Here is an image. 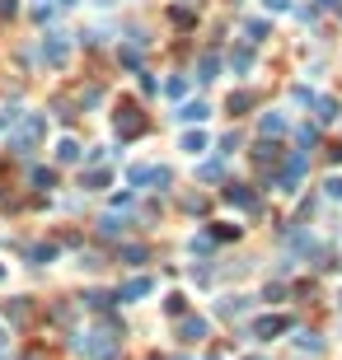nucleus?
<instances>
[{"instance_id": "obj_18", "label": "nucleus", "mask_w": 342, "mask_h": 360, "mask_svg": "<svg viewBox=\"0 0 342 360\" xmlns=\"http://www.w3.org/2000/svg\"><path fill=\"white\" fill-rule=\"evenodd\" d=\"M315 108H319V122H333L338 117V103L333 99H315Z\"/></svg>"}, {"instance_id": "obj_26", "label": "nucleus", "mask_w": 342, "mask_h": 360, "mask_svg": "<svg viewBox=\"0 0 342 360\" xmlns=\"http://www.w3.org/2000/svg\"><path fill=\"white\" fill-rule=\"evenodd\" d=\"M315 141H319V131H315V127H300V145H305V150H310Z\"/></svg>"}, {"instance_id": "obj_16", "label": "nucleus", "mask_w": 342, "mask_h": 360, "mask_svg": "<svg viewBox=\"0 0 342 360\" xmlns=\"http://www.w3.org/2000/svg\"><path fill=\"white\" fill-rule=\"evenodd\" d=\"M244 309H249V300H239V295L220 300V313H225V318H235V313H244Z\"/></svg>"}, {"instance_id": "obj_15", "label": "nucleus", "mask_w": 342, "mask_h": 360, "mask_svg": "<svg viewBox=\"0 0 342 360\" xmlns=\"http://www.w3.org/2000/svg\"><path fill=\"white\" fill-rule=\"evenodd\" d=\"M282 131H286V117L267 112V117H263V136H282Z\"/></svg>"}, {"instance_id": "obj_13", "label": "nucleus", "mask_w": 342, "mask_h": 360, "mask_svg": "<svg viewBox=\"0 0 342 360\" xmlns=\"http://www.w3.org/2000/svg\"><path fill=\"white\" fill-rule=\"evenodd\" d=\"M56 159H61V164H76V159H80V145H76V141H61V145H56Z\"/></svg>"}, {"instance_id": "obj_10", "label": "nucleus", "mask_w": 342, "mask_h": 360, "mask_svg": "<svg viewBox=\"0 0 342 360\" xmlns=\"http://www.w3.org/2000/svg\"><path fill=\"white\" fill-rule=\"evenodd\" d=\"M122 230H127V220H117V215H104L99 220V234H108V239H117Z\"/></svg>"}, {"instance_id": "obj_12", "label": "nucleus", "mask_w": 342, "mask_h": 360, "mask_svg": "<svg viewBox=\"0 0 342 360\" xmlns=\"http://www.w3.org/2000/svg\"><path fill=\"white\" fill-rule=\"evenodd\" d=\"M230 66H235L239 75H244V71H249V66H253V51H249V47H239V51H230Z\"/></svg>"}, {"instance_id": "obj_6", "label": "nucleus", "mask_w": 342, "mask_h": 360, "mask_svg": "<svg viewBox=\"0 0 342 360\" xmlns=\"http://www.w3.org/2000/svg\"><path fill=\"white\" fill-rule=\"evenodd\" d=\"M141 295H150V276H136V281H127L117 290V300H141Z\"/></svg>"}, {"instance_id": "obj_23", "label": "nucleus", "mask_w": 342, "mask_h": 360, "mask_svg": "<svg viewBox=\"0 0 342 360\" xmlns=\"http://www.w3.org/2000/svg\"><path fill=\"white\" fill-rule=\"evenodd\" d=\"M28 178H33V187H52V182H56V173H52V169H33Z\"/></svg>"}, {"instance_id": "obj_9", "label": "nucleus", "mask_w": 342, "mask_h": 360, "mask_svg": "<svg viewBox=\"0 0 342 360\" xmlns=\"http://www.w3.org/2000/svg\"><path fill=\"white\" fill-rule=\"evenodd\" d=\"M207 103H183V112H179V122H207Z\"/></svg>"}, {"instance_id": "obj_21", "label": "nucleus", "mask_w": 342, "mask_h": 360, "mask_svg": "<svg viewBox=\"0 0 342 360\" xmlns=\"http://www.w3.org/2000/svg\"><path fill=\"white\" fill-rule=\"evenodd\" d=\"M253 159H258V164H277V159H282V150H277V145H258V150H253Z\"/></svg>"}, {"instance_id": "obj_29", "label": "nucleus", "mask_w": 342, "mask_h": 360, "mask_svg": "<svg viewBox=\"0 0 342 360\" xmlns=\"http://www.w3.org/2000/svg\"><path fill=\"white\" fill-rule=\"evenodd\" d=\"M319 5H338V0H319Z\"/></svg>"}, {"instance_id": "obj_25", "label": "nucleus", "mask_w": 342, "mask_h": 360, "mask_svg": "<svg viewBox=\"0 0 342 360\" xmlns=\"http://www.w3.org/2000/svg\"><path fill=\"white\" fill-rule=\"evenodd\" d=\"M300 351H323V341H319L315 333H305V337H300Z\"/></svg>"}, {"instance_id": "obj_4", "label": "nucleus", "mask_w": 342, "mask_h": 360, "mask_svg": "<svg viewBox=\"0 0 342 360\" xmlns=\"http://www.w3.org/2000/svg\"><path fill=\"white\" fill-rule=\"evenodd\" d=\"M225 202L239 206V211H258V197H253L244 182H230V187H225Z\"/></svg>"}, {"instance_id": "obj_11", "label": "nucleus", "mask_w": 342, "mask_h": 360, "mask_svg": "<svg viewBox=\"0 0 342 360\" xmlns=\"http://www.w3.org/2000/svg\"><path fill=\"white\" fill-rule=\"evenodd\" d=\"M197 80H202V84H211V80H216V51H207V56H202V66H197Z\"/></svg>"}, {"instance_id": "obj_7", "label": "nucleus", "mask_w": 342, "mask_h": 360, "mask_svg": "<svg viewBox=\"0 0 342 360\" xmlns=\"http://www.w3.org/2000/svg\"><path fill=\"white\" fill-rule=\"evenodd\" d=\"M179 337H183V341H202V337H207V323H202V318H183V323H179Z\"/></svg>"}, {"instance_id": "obj_31", "label": "nucleus", "mask_w": 342, "mask_h": 360, "mask_svg": "<svg viewBox=\"0 0 342 360\" xmlns=\"http://www.w3.org/2000/svg\"><path fill=\"white\" fill-rule=\"evenodd\" d=\"M150 360H155V356H150Z\"/></svg>"}, {"instance_id": "obj_24", "label": "nucleus", "mask_w": 342, "mask_h": 360, "mask_svg": "<svg viewBox=\"0 0 342 360\" xmlns=\"http://www.w3.org/2000/svg\"><path fill=\"white\" fill-rule=\"evenodd\" d=\"M84 304H89V309H108V304H113V295H104V290H89V295H84Z\"/></svg>"}, {"instance_id": "obj_3", "label": "nucleus", "mask_w": 342, "mask_h": 360, "mask_svg": "<svg viewBox=\"0 0 342 360\" xmlns=\"http://www.w3.org/2000/svg\"><path fill=\"white\" fill-rule=\"evenodd\" d=\"M113 122H117V131H122V136H141V131H146V117H141V108H136V103H122Z\"/></svg>"}, {"instance_id": "obj_30", "label": "nucleus", "mask_w": 342, "mask_h": 360, "mask_svg": "<svg viewBox=\"0 0 342 360\" xmlns=\"http://www.w3.org/2000/svg\"><path fill=\"white\" fill-rule=\"evenodd\" d=\"M0 276H5V267H0Z\"/></svg>"}, {"instance_id": "obj_17", "label": "nucleus", "mask_w": 342, "mask_h": 360, "mask_svg": "<svg viewBox=\"0 0 342 360\" xmlns=\"http://www.w3.org/2000/svg\"><path fill=\"white\" fill-rule=\"evenodd\" d=\"M146 248H141V243H132V248H122V262H127V267H141V262H146Z\"/></svg>"}, {"instance_id": "obj_20", "label": "nucleus", "mask_w": 342, "mask_h": 360, "mask_svg": "<svg viewBox=\"0 0 342 360\" xmlns=\"http://www.w3.org/2000/svg\"><path fill=\"white\" fill-rule=\"evenodd\" d=\"M28 257H33V262H52V257H56V243H38V248H28Z\"/></svg>"}, {"instance_id": "obj_5", "label": "nucleus", "mask_w": 342, "mask_h": 360, "mask_svg": "<svg viewBox=\"0 0 342 360\" xmlns=\"http://www.w3.org/2000/svg\"><path fill=\"white\" fill-rule=\"evenodd\" d=\"M43 61H47V66H56V71H61V66H66V43H61V38H43Z\"/></svg>"}, {"instance_id": "obj_19", "label": "nucleus", "mask_w": 342, "mask_h": 360, "mask_svg": "<svg viewBox=\"0 0 342 360\" xmlns=\"http://www.w3.org/2000/svg\"><path fill=\"white\" fill-rule=\"evenodd\" d=\"M244 108H253V94H249V89L230 94V112H244Z\"/></svg>"}, {"instance_id": "obj_27", "label": "nucleus", "mask_w": 342, "mask_h": 360, "mask_svg": "<svg viewBox=\"0 0 342 360\" xmlns=\"http://www.w3.org/2000/svg\"><path fill=\"white\" fill-rule=\"evenodd\" d=\"M0 14L10 19V14H19V0H0Z\"/></svg>"}, {"instance_id": "obj_2", "label": "nucleus", "mask_w": 342, "mask_h": 360, "mask_svg": "<svg viewBox=\"0 0 342 360\" xmlns=\"http://www.w3.org/2000/svg\"><path fill=\"white\" fill-rule=\"evenodd\" d=\"M43 131H47V122H43L38 112H28V117H24V127H19V136H10V150H14V154L33 150V141H38Z\"/></svg>"}, {"instance_id": "obj_8", "label": "nucleus", "mask_w": 342, "mask_h": 360, "mask_svg": "<svg viewBox=\"0 0 342 360\" xmlns=\"http://www.w3.org/2000/svg\"><path fill=\"white\" fill-rule=\"evenodd\" d=\"M282 328H290V318H258L253 323V337H277Z\"/></svg>"}, {"instance_id": "obj_28", "label": "nucleus", "mask_w": 342, "mask_h": 360, "mask_svg": "<svg viewBox=\"0 0 342 360\" xmlns=\"http://www.w3.org/2000/svg\"><path fill=\"white\" fill-rule=\"evenodd\" d=\"M267 10H286V0H263Z\"/></svg>"}, {"instance_id": "obj_22", "label": "nucleus", "mask_w": 342, "mask_h": 360, "mask_svg": "<svg viewBox=\"0 0 342 360\" xmlns=\"http://www.w3.org/2000/svg\"><path fill=\"white\" fill-rule=\"evenodd\" d=\"M183 150H187V154L207 150V136H202V131H192V136H183Z\"/></svg>"}, {"instance_id": "obj_14", "label": "nucleus", "mask_w": 342, "mask_h": 360, "mask_svg": "<svg viewBox=\"0 0 342 360\" xmlns=\"http://www.w3.org/2000/svg\"><path fill=\"white\" fill-rule=\"evenodd\" d=\"M0 313H5V318H14V323H24V318H28V304H24V300H14V304L5 300V309H0Z\"/></svg>"}, {"instance_id": "obj_1", "label": "nucleus", "mask_w": 342, "mask_h": 360, "mask_svg": "<svg viewBox=\"0 0 342 360\" xmlns=\"http://www.w3.org/2000/svg\"><path fill=\"white\" fill-rule=\"evenodd\" d=\"M80 351H84L89 360H117V351H122V337H117V328L108 323V328H99V333H84Z\"/></svg>"}]
</instances>
